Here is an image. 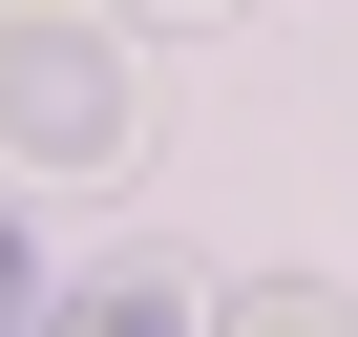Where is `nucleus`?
<instances>
[{"mask_svg":"<svg viewBox=\"0 0 358 337\" xmlns=\"http://www.w3.org/2000/svg\"><path fill=\"white\" fill-rule=\"evenodd\" d=\"M0 337H43V274H22V211H0Z\"/></svg>","mask_w":358,"mask_h":337,"instance_id":"4","label":"nucleus"},{"mask_svg":"<svg viewBox=\"0 0 358 337\" xmlns=\"http://www.w3.org/2000/svg\"><path fill=\"white\" fill-rule=\"evenodd\" d=\"M148 22H232V0H148Z\"/></svg>","mask_w":358,"mask_h":337,"instance_id":"5","label":"nucleus"},{"mask_svg":"<svg viewBox=\"0 0 358 337\" xmlns=\"http://www.w3.org/2000/svg\"><path fill=\"white\" fill-rule=\"evenodd\" d=\"M211 337H358V295L337 274H253V295H211Z\"/></svg>","mask_w":358,"mask_h":337,"instance_id":"3","label":"nucleus"},{"mask_svg":"<svg viewBox=\"0 0 358 337\" xmlns=\"http://www.w3.org/2000/svg\"><path fill=\"white\" fill-rule=\"evenodd\" d=\"M127 148H148L127 43L85 22V0H0V168H22V190H106Z\"/></svg>","mask_w":358,"mask_h":337,"instance_id":"1","label":"nucleus"},{"mask_svg":"<svg viewBox=\"0 0 358 337\" xmlns=\"http://www.w3.org/2000/svg\"><path fill=\"white\" fill-rule=\"evenodd\" d=\"M43 337H211V295L169 274V253H127V274H64V295H43Z\"/></svg>","mask_w":358,"mask_h":337,"instance_id":"2","label":"nucleus"}]
</instances>
